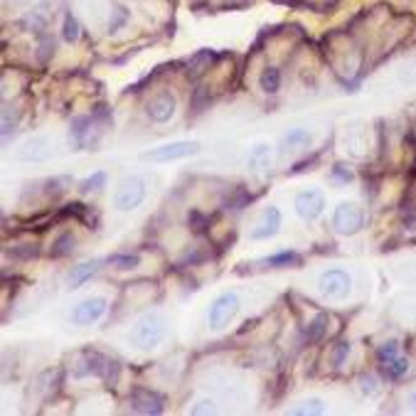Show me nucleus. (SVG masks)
Masks as SVG:
<instances>
[{
	"instance_id": "nucleus-1",
	"label": "nucleus",
	"mask_w": 416,
	"mask_h": 416,
	"mask_svg": "<svg viewBox=\"0 0 416 416\" xmlns=\"http://www.w3.org/2000/svg\"><path fill=\"white\" fill-rule=\"evenodd\" d=\"M165 335H168V325H165L163 313H158V310L143 313L141 318L133 323V328H131V342H133V347L146 350V352L156 350V347L165 340Z\"/></svg>"
},
{
	"instance_id": "nucleus-2",
	"label": "nucleus",
	"mask_w": 416,
	"mask_h": 416,
	"mask_svg": "<svg viewBox=\"0 0 416 416\" xmlns=\"http://www.w3.org/2000/svg\"><path fill=\"white\" fill-rule=\"evenodd\" d=\"M143 200H146V178L141 175H131V178L121 180L114 192V207L119 212L138 210Z\"/></svg>"
},
{
	"instance_id": "nucleus-3",
	"label": "nucleus",
	"mask_w": 416,
	"mask_h": 416,
	"mask_svg": "<svg viewBox=\"0 0 416 416\" xmlns=\"http://www.w3.org/2000/svg\"><path fill=\"white\" fill-rule=\"evenodd\" d=\"M200 153V143L197 141H173V143H163L158 148L143 153V160L151 163H173V160H185V158H192Z\"/></svg>"
},
{
	"instance_id": "nucleus-4",
	"label": "nucleus",
	"mask_w": 416,
	"mask_h": 416,
	"mask_svg": "<svg viewBox=\"0 0 416 416\" xmlns=\"http://www.w3.org/2000/svg\"><path fill=\"white\" fill-rule=\"evenodd\" d=\"M333 227L342 237H352L365 227V212L355 202H340L333 212Z\"/></svg>"
},
{
	"instance_id": "nucleus-5",
	"label": "nucleus",
	"mask_w": 416,
	"mask_h": 416,
	"mask_svg": "<svg viewBox=\"0 0 416 416\" xmlns=\"http://www.w3.org/2000/svg\"><path fill=\"white\" fill-rule=\"evenodd\" d=\"M352 288V276L345 269H328L320 274L318 278V291L328 301H342Z\"/></svg>"
},
{
	"instance_id": "nucleus-6",
	"label": "nucleus",
	"mask_w": 416,
	"mask_h": 416,
	"mask_svg": "<svg viewBox=\"0 0 416 416\" xmlns=\"http://www.w3.org/2000/svg\"><path fill=\"white\" fill-rule=\"evenodd\" d=\"M239 310V296L237 291H224L222 296H217L210 306V313H207V320H210L212 330H222L224 325H229L234 320Z\"/></svg>"
},
{
	"instance_id": "nucleus-7",
	"label": "nucleus",
	"mask_w": 416,
	"mask_h": 416,
	"mask_svg": "<svg viewBox=\"0 0 416 416\" xmlns=\"http://www.w3.org/2000/svg\"><path fill=\"white\" fill-rule=\"evenodd\" d=\"M296 212L303 222H315L325 212V195L320 190H303L296 195Z\"/></svg>"
},
{
	"instance_id": "nucleus-8",
	"label": "nucleus",
	"mask_w": 416,
	"mask_h": 416,
	"mask_svg": "<svg viewBox=\"0 0 416 416\" xmlns=\"http://www.w3.org/2000/svg\"><path fill=\"white\" fill-rule=\"evenodd\" d=\"M146 111L153 124H168V121H173L175 111H178V99L170 92H160L148 101Z\"/></svg>"
},
{
	"instance_id": "nucleus-9",
	"label": "nucleus",
	"mask_w": 416,
	"mask_h": 416,
	"mask_svg": "<svg viewBox=\"0 0 416 416\" xmlns=\"http://www.w3.org/2000/svg\"><path fill=\"white\" fill-rule=\"evenodd\" d=\"M106 313V298L103 296H92L87 301H81L74 310H72V323L74 325H92L103 318Z\"/></svg>"
},
{
	"instance_id": "nucleus-10",
	"label": "nucleus",
	"mask_w": 416,
	"mask_h": 416,
	"mask_svg": "<svg viewBox=\"0 0 416 416\" xmlns=\"http://www.w3.org/2000/svg\"><path fill=\"white\" fill-rule=\"evenodd\" d=\"M131 409L138 411V414H163L165 409V399H163L158 392L146 390V387H135L131 392Z\"/></svg>"
},
{
	"instance_id": "nucleus-11",
	"label": "nucleus",
	"mask_w": 416,
	"mask_h": 416,
	"mask_svg": "<svg viewBox=\"0 0 416 416\" xmlns=\"http://www.w3.org/2000/svg\"><path fill=\"white\" fill-rule=\"evenodd\" d=\"M278 229H281V210H278V207H266L259 224L249 234V239H251V242H264V239L276 237Z\"/></svg>"
},
{
	"instance_id": "nucleus-12",
	"label": "nucleus",
	"mask_w": 416,
	"mask_h": 416,
	"mask_svg": "<svg viewBox=\"0 0 416 416\" xmlns=\"http://www.w3.org/2000/svg\"><path fill=\"white\" fill-rule=\"evenodd\" d=\"M99 269H101V261H99V259L81 261V264H76L74 269L69 271V276H67V288H69V291L81 288L84 283L89 281V278H92V276H97Z\"/></svg>"
},
{
	"instance_id": "nucleus-13",
	"label": "nucleus",
	"mask_w": 416,
	"mask_h": 416,
	"mask_svg": "<svg viewBox=\"0 0 416 416\" xmlns=\"http://www.w3.org/2000/svg\"><path fill=\"white\" fill-rule=\"evenodd\" d=\"M271 160H274V151L269 143H256L247 158V168L251 173H266L271 168Z\"/></svg>"
},
{
	"instance_id": "nucleus-14",
	"label": "nucleus",
	"mask_w": 416,
	"mask_h": 416,
	"mask_svg": "<svg viewBox=\"0 0 416 416\" xmlns=\"http://www.w3.org/2000/svg\"><path fill=\"white\" fill-rule=\"evenodd\" d=\"M259 87L264 94H276L281 89V69L278 67H266L259 74Z\"/></svg>"
},
{
	"instance_id": "nucleus-15",
	"label": "nucleus",
	"mask_w": 416,
	"mask_h": 416,
	"mask_svg": "<svg viewBox=\"0 0 416 416\" xmlns=\"http://www.w3.org/2000/svg\"><path fill=\"white\" fill-rule=\"evenodd\" d=\"M47 143H44V138H33V141H27L25 146H22V151L17 153V158L20 160H44L47 158Z\"/></svg>"
},
{
	"instance_id": "nucleus-16",
	"label": "nucleus",
	"mask_w": 416,
	"mask_h": 416,
	"mask_svg": "<svg viewBox=\"0 0 416 416\" xmlns=\"http://www.w3.org/2000/svg\"><path fill=\"white\" fill-rule=\"evenodd\" d=\"M259 264L271 266V269H283V266H301V256H298L296 251H281V254L266 256V259H261Z\"/></svg>"
},
{
	"instance_id": "nucleus-17",
	"label": "nucleus",
	"mask_w": 416,
	"mask_h": 416,
	"mask_svg": "<svg viewBox=\"0 0 416 416\" xmlns=\"http://www.w3.org/2000/svg\"><path fill=\"white\" fill-rule=\"evenodd\" d=\"M74 244H76V237L72 232H65V234H60V237L54 239V244H52V251L49 254L54 256V259H60V256H67V254H72L74 251Z\"/></svg>"
},
{
	"instance_id": "nucleus-18",
	"label": "nucleus",
	"mask_w": 416,
	"mask_h": 416,
	"mask_svg": "<svg viewBox=\"0 0 416 416\" xmlns=\"http://www.w3.org/2000/svg\"><path fill=\"white\" fill-rule=\"evenodd\" d=\"M379 367H382V372L390 379H401L406 372H409V360L399 355V357H394V360H390V363L379 365Z\"/></svg>"
},
{
	"instance_id": "nucleus-19",
	"label": "nucleus",
	"mask_w": 416,
	"mask_h": 416,
	"mask_svg": "<svg viewBox=\"0 0 416 416\" xmlns=\"http://www.w3.org/2000/svg\"><path fill=\"white\" fill-rule=\"evenodd\" d=\"M106 261L114 266L116 271H133L141 266V256L138 254H114V256H108Z\"/></svg>"
},
{
	"instance_id": "nucleus-20",
	"label": "nucleus",
	"mask_w": 416,
	"mask_h": 416,
	"mask_svg": "<svg viewBox=\"0 0 416 416\" xmlns=\"http://www.w3.org/2000/svg\"><path fill=\"white\" fill-rule=\"evenodd\" d=\"M310 131L308 128H293L286 133V138H283V146L288 148V151H293V148H301V146H308L310 143Z\"/></svg>"
},
{
	"instance_id": "nucleus-21",
	"label": "nucleus",
	"mask_w": 416,
	"mask_h": 416,
	"mask_svg": "<svg viewBox=\"0 0 416 416\" xmlns=\"http://www.w3.org/2000/svg\"><path fill=\"white\" fill-rule=\"evenodd\" d=\"M103 185H106V173H103V170H97V173L89 175L87 180H81L79 192H81V195H92V192H99Z\"/></svg>"
},
{
	"instance_id": "nucleus-22",
	"label": "nucleus",
	"mask_w": 416,
	"mask_h": 416,
	"mask_svg": "<svg viewBox=\"0 0 416 416\" xmlns=\"http://www.w3.org/2000/svg\"><path fill=\"white\" fill-rule=\"evenodd\" d=\"M399 355H401V345L397 340H387L377 347V363L379 365L390 363V360H394V357H399Z\"/></svg>"
},
{
	"instance_id": "nucleus-23",
	"label": "nucleus",
	"mask_w": 416,
	"mask_h": 416,
	"mask_svg": "<svg viewBox=\"0 0 416 416\" xmlns=\"http://www.w3.org/2000/svg\"><path fill=\"white\" fill-rule=\"evenodd\" d=\"M89 126H92V119H89V116H76V119L72 121V138H74L76 146L84 143V138H87V133H89Z\"/></svg>"
},
{
	"instance_id": "nucleus-24",
	"label": "nucleus",
	"mask_w": 416,
	"mask_h": 416,
	"mask_svg": "<svg viewBox=\"0 0 416 416\" xmlns=\"http://www.w3.org/2000/svg\"><path fill=\"white\" fill-rule=\"evenodd\" d=\"M325 330H328V315L320 313V315H315V320L308 325V330H306V338H308L310 342H315V340H320V338L325 335Z\"/></svg>"
},
{
	"instance_id": "nucleus-25",
	"label": "nucleus",
	"mask_w": 416,
	"mask_h": 416,
	"mask_svg": "<svg viewBox=\"0 0 416 416\" xmlns=\"http://www.w3.org/2000/svg\"><path fill=\"white\" fill-rule=\"evenodd\" d=\"M79 22H76V17L72 15V13H67L65 15V25H62V38H65V42L74 44L76 40H79Z\"/></svg>"
},
{
	"instance_id": "nucleus-26",
	"label": "nucleus",
	"mask_w": 416,
	"mask_h": 416,
	"mask_svg": "<svg viewBox=\"0 0 416 416\" xmlns=\"http://www.w3.org/2000/svg\"><path fill=\"white\" fill-rule=\"evenodd\" d=\"M288 414H325V404L320 399H308V401H303L301 406L288 409Z\"/></svg>"
},
{
	"instance_id": "nucleus-27",
	"label": "nucleus",
	"mask_w": 416,
	"mask_h": 416,
	"mask_svg": "<svg viewBox=\"0 0 416 416\" xmlns=\"http://www.w3.org/2000/svg\"><path fill=\"white\" fill-rule=\"evenodd\" d=\"M360 390H363L365 397H377L379 394V382L374 374H365L363 379H360Z\"/></svg>"
},
{
	"instance_id": "nucleus-28",
	"label": "nucleus",
	"mask_w": 416,
	"mask_h": 416,
	"mask_svg": "<svg viewBox=\"0 0 416 416\" xmlns=\"http://www.w3.org/2000/svg\"><path fill=\"white\" fill-rule=\"evenodd\" d=\"M347 355H350V342H340V345L335 347V355H333V365H335V367H340L342 360H345Z\"/></svg>"
},
{
	"instance_id": "nucleus-29",
	"label": "nucleus",
	"mask_w": 416,
	"mask_h": 416,
	"mask_svg": "<svg viewBox=\"0 0 416 416\" xmlns=\"http://www.w3.org/2000/svg\"><path fill=\"white\" fill-rule=\"evenodd\" d=\"M215 411V404H212V399H202L197 401L192 409H190V414H212Z\"/></svg>"
},
{
	"instance_id": "nucleus-30",
	"label": "nucleus",
	"mask_w": 416,
	"mask_h": 416,
	"mask_svg": "<svg viewBox=\"0 0 416 416\" xmlns=\"http://www.w3.org/2000/svg\"><path fill=\"white\" fill-rule=\"evenodd\" d=\"M333 175H335L338 180H342V183H350V180H355L352 170H347L345 165H335V168H333Z\"/></svg>"
},
{
	"instance_id": "nucleus-31",
	"label": "nucleus",
	"mask_w": 416,
	"mask_h": 416,
	"mask_svg": "<svg viewBox=\"0 0 416 416\" xmlns=\"http://www.w3.org/2000/svg\"><path fill=\"white\" fill-rule=\"evenodd\" d=\"M190 222L195 224V229H202V224H205V217H202L200 212H190Z\"/></svg>"
},
{
	"instance_id": "nucleus-32",
	"label": "nucleus",
	"mask_w": 416,
	"mask_h": 416,
	"mask_svg": "<svg viewBox=\"0 0 416 416\" xmlns=\"http://www.w3.org/2000/svg\"><path fill=\"white\" fill-rule=\"evenodd\" d=\"M406 404H409V406H411V409H416V390H414V392H411V394H409V397H406Z\"/></svg>"
}]
</instances>
